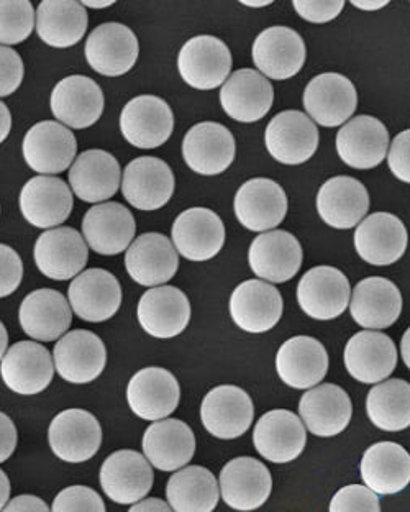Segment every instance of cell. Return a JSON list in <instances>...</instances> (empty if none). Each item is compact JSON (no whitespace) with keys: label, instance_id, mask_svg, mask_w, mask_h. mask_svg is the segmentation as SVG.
<instances>
[{"label":"cell","instance_id":"1","mask_svg":"<svg viewBox=\"0 0 410 512\" xmlns=\"http://www.w3.org/2000/svg\"><path fill=\"white\" fill-rule=\"evenodd\" d=\"M232 53L222 40L210 35H199L184 43L179 51L178 69L184 83L212 91L224 86L232 71Z\"/></svg>","mask_w":410,"mask_h":512},{"label":"cell","instance_id":"2","mask_svg":"<svg viewBox=\"0 0 410 512\" xmlns=\"http://www.w3.org/2000/svg\"><path fill=\"white\" fill-rule=\"evenodd\" d=\"M319 142V130L314 120L299 110H284L274 115L266 127V150L283 165L306 163L315 155Z\"/></svg>","mask_w":410,"mask_h":512},{"label":"cell","instance_id":"3","mask_svg":"<svg viewBox=\"0 0 410 512\" xmlns=\"http://www.w3.org/2000/svg\"><path fill=\"white\" fill-rule=\"evenodd\" d=\"M176 179L166 161L142 156L128 163L123 171L122 192L130 206L138 211H158L174 194Z\"/></svg>","mask_w":410,"mask_h":512},{"label":"cell","instance_id":"4","mask_svg":"<svg viewBox=\"0 0 410 512\" xmlns=\"http://www.w3.org/2000/svg\"><path fill=\"white\" fill-rule=\"evenodd\" d=\"M86 60L96 73L119 78L137 64L140 45L135 33L123 23H102L87 38Z\"/></svg>","mask_w":410,"mask_h":512},{"label":"cell","instance_id":"5","mask_svg":"<svg viewBox=\"0 0 410 512\" xmlns=\"http://www.w3.org/2000/svg\"><path fill=\"white\" fill-rule=\"evenodd\" d=\"M302 102L314 124L327 128L340 127L355 114L358 92L347 76L324 73L310 79Z\"/></svg>","mask_w":410,"mask_h":512},{"label":"cell","instance_id":"6","mask_svg":"<svg viewBox=\"0 0 410 512\" xmlns=\"http://www.w3.org/2000/svg\"><path fill=\"white\" fill-rule=\"evenodd\" d=\"M351 286L347 276L333 266H315L297 286V302L306 316L332 320L350 306Z\"/></svg>","mask_w":410,"mask_h":512},{"label":"cell","instance_id":"7","mask_svg":"<svg viewBox=\"0 0 410 512\" xmlns=\"http://www.w3.org/2000/svg\"><path fill=\"white\" fill-rule=\"evenodd\" d=\"M174 114L168 102L156 96H138L120 114V132L133 147L153 150L168 142Z\"/></svg>","mask_w":410,"mask_h":512},{"label":"cell","instance_id":"8","mask_svg":"<svg viewBox=\"0 0 410 512\" xmlns=\"http://www.w3.org/2000/svg\"><path fill=\"white\" fill-rule=\"evenodd\" d=\"M23 158L41 176L68 170L78 151L74 133L60 122L45 120L28 130L23 138Z\"/></svg>","mask_w":410,"mask_h":512},{"label":"cell","instance_id":"9","mask_svg":"<svg viewBox=\"0 0 410 512\" xmlns=\"http://www.w3.org/2000/svg\"><path fill=\"white\" fill-rule=\"evenodd\" d=\"M251 56L256 68L268 79L286 81L306 64V43L289 27H269L256 37Z\"/></svg>","mask_w":410,"mask_h":512},{"label":"cell","instance_id":"10","mask_svg":"<svg viewBox=\"0 0 410 512\" xmlns=\"http://www.w3.org/2000/svg\"><path fill=\"white\" fill-rule=\"evenodd\" d=\"M255 417V406L246 391L232 384H224L209 391L201 406L205 429L217 439L232 440L242 437L250 429Z\"/></svg>","mask_w":410,"mask_h":512},{"label":"cell","instance_id":"11","mask_svg":"<svg viewBox=\"0 0 410 512\" xmlns=\"http://www.w3.org/2000/svg\"><path fill=\"white\" fill-rule=\"evenodd\" d=\"M48 440L53 453L63 462H87L101 448V424L91 412L68 409L51 421Z\"/></svg>","mask_w":410,"mask_h":512},{"label":"cell","instance_id":"12","mask_svg":"<svg viewBox=\"0 0 410 512\" xmlns=\"http://www.w3.org/2000/svg\"><path fill=\"white\" fill-rule=\"evenodd\" d=\"M127 399L135 416L143 421H163L178 409L181 388L171 371L150 366L132 376Z\"/></svg>","mask_w":410,"mask_h":512},{"label":"cell","instance_id":"13","mask_svg":"<svg viewBox=\"0 0 410 512\" xmlns=\"http://www.w3.org/2000/svg\"><path fill=\"white\" fill-rule=\"evenodd\" d=\"M55 375V362L50 352L37 342H17L9 348L0 363V376L5 386L22 396H33L50 386Z\"/></svg>","mask_w":410,"mask_h":512},{"label":"cell","instance_id":"14","mask_svg":"<svg viewBox=\"0 0 410 512\" xmlns=\"http://www.w3.org/2000/svg\"><path fill=\"white\" fill-rule=\"evenodd\" d=\"M171 237L179 255L202 263L219 255L224 247L225 225L214 211L192 207L174 220Z\"/></svg>","mask_w":410,"mask_h":512},{"label":"cell","instance_id":"15","mask_svg":"<svg viewBox=\"0 0 410 512\" xmlns=\"http://www.w3.org/2000/svg\"><path fill=\"white\" fill-rule=\"evenodd\" d=\"M283 296L273 284L248 279L235 288L230 298V316L238 329L263 334L274 329L283 317Z\"/></svg>","mask_w":410,"mask_h":512},{"label":"cell","instance_id":"16","mask_svg":"<svg viewBox=\"0 0 410 512\" xmlns=\"http://www.w3.org/2000/svg\"><path fill=\"white\" fill-rule=\"evenodd\" d=\"M73 191L63 179L37 176L20 192V211L28 224L37 229H58L73 212Z\"/></svg>","mask_w":410,"mask_h":512},{"label":"cell","instance_id":"17","mask_svg":"<svg viewBox=\"0 0 410 512\" xmlns=\"http://www.w3.org/2000/svg\"><path fill=\"white\" fill-rule=\"evenodd\" d=\"M220 494L225 504L235 511L260 509L273 490L268 468L251 457L233 458L220 471Z\"/></svg>","mask_w":410,"mask_h":512},{"label":"cell","instance_id":"18","mask_svg":"<svg viewBox=\"0 0 410 512\" xmlns=\"http://www.w3.org/2000/svg\"><path fill=\"white\" fill-rule=\"evenodd\" d=\"M89 260V248L78 230L58 227L46 230L35 243V263L41 275L68 281L81 275Z\"/></svg>","mask_w":410,"mask_h":512},{"label":"cell","instance_id":"19","mask_svg":"<svg viewBox=\"0 0 410 512\" xmlns=\"http://www.w3.org/2000/svg\"><path fill=\"white\" fill-rule=\"evenodd\" d=\"M51 112L68 128L84 130L101 119L104 112V92L94 79L68 76L61 79L51 92Z\"/></svg>","mask_w":410,"mask_h":512},{"label":"cell","instance_id":"20","mask_svg":"<svg viewBox=\"0 0 410 512\" xmlns=\"http://www.w3.org/2000/svg\"><path fill=\"white\" fill-rule=\"evenodd\" d=\"M233 209L245 229L271 232L286 217V192L273 179H250L238 189Z\"/></svg>","mask_w":410,"mask_h":512},{"label":"cell","instance_id":"21","mask_svg":"<svg viewBox=\"0 0 410 512\" xmlns=\"http://www.w3.org/2000/svg\"><path fill=\"white\" fill-rule=\"evenodd\" d=\"M235 138L217 122H201L186 133L183 156L186 165L202 176H217L227 171L235 160Z\"/></svg>","mask_w":410,"mask_h":512},{"label":"cell","instance_id":"22","mask_svg":"<svg viewBox=\"0 0 410 512\" xmlns=\"http://www.w3.org/2000/svg\"><path fill=\"white\" fill-rule=\"evenodd\" d=\"M153 481L150 462L133 450L112 453L101 468L102 490L117 504L140 503L153 488Z\"/></svg>","mask_w":410,"mask_h":512},{"label":"cell","instance_id":"23","mask_svg":"<svg viewBox=\"0 0 410 512\" xmlns=\"http://www.w3.org/2000/svg\"><path fill=\"white\" fill-rule=\"evenodd\" d=\"M137 232L132 212L119 202H104L89 209L82 220V234L91 250L104 256L130 248Z\"/></svg>","mask_w":410,"mask_h":512},{"label":"cell","instance_id":"24","mask_svg":"<svg viewBox=\"0 0 410 512\" xmlns=\"http://www.w3.org/2000/svg\"><path fill=\"white\" fill-rule=\"evenodd\" d=\"M407 229L389 212L366 217L355 230V250L368 265L389 266L401 260L407 250Z\"/></svg>","mask_w":410,"mask_h":512},{"label":"cell","instance_id":"25","mask_svg":"<svg viewBox=\"0 0 410 512\" xmlns=\"http://www.w3.org/2000/svg\"><path fill=\"white\" fill-rule=\"evenodd\" d=\"M53 362L64 381L73 384L91 383L104 371L107 350L96 334L89 330H73L56 342Z\"/></svg>","mask_w":410,"mask_h":512},{"label":"cell","instance_id":"26","mask_svg":"<svg viewBox=\"0 0 410 512\" xmlns=\"http://www.w3.org/2000/svg\"><path fill=\"white\" fill-rule=\"evenodd\" d=\"M125 268L135 283L146 288H158L178 273V250L163 234L150 232L140 235L127 250Z\"/></svg>","mask_w":410,"mask_h":512},{"label":"cell","instance_id":"27","mask_svg":"<svg viewBox=\"0 0 410 512\" xmlns=\"http://www.w3.org/2000/svg\"><path fill=\"white\" fill-rule=\"evenodd\" d=\"M389 132L386 125L371 115L348 120L337 133L338 156L355 170H373L388 156Z\"/></svg>","mask_w":410,"mask_h":512},{"label":"cell","instance_id":"28","mask_svg":"<svg viewBox=\"0 0 410 512\" xmlns=\"http://www.w3.org/2000/svg\"><path fill=\"white\" fill-rule=\"evenodd\" d=\"M69 304L74 314L86 322H105L122 306L119 279L102 268L82 271L68 289Z\"/></svg>","mask_w":410,"mask_h":512},{"label":"cell","instance_id":"29","mask_svg":"<svg viewBox=\"0 0 410 512\" xmlns=\"http://www.w3.org/2000/svg\"><path fill=\"white\" fill-rule=\"evenodd\" d=\"M345 368L356 381L376 384L392 375L397 366L396 343L378 330H363L348 340L343 353Z\"/></svg>","mask_w":410,"mask_h":512},{"label":"cell","instance_id":"30","mask_svg":"<svg viewBox=\"0 0 410 512\" xmlns=\"http://www.w3.org/2000/svg\"><path fill=\"white\" fill-rule=\"evenodd\" d=\"M138 322L155 339H173L183 334L191 320V302L181 289L158 286L138 302Z\"/></svg>","mask_w":410,"mask_h":512},{"label":"cell","instance_id":"31","mask_svg":"<svg viewBox=\"0 0 410 512\" xmlns=\"http://www.w3.org/2000/svg\"><path fill=\"white\" fill-rule=\"evenodd\" d=\"M248 263L258 278L269 283H286L301 270V243L286 230L265 232L251 243Z\"/></svg>","mask_w":410,"mask_h":512},{"label":"cell","instance_id":"32","mask_svg":"<svg viewBox=\"0 0 410 512\" xmlns=\"http://www.w3.org/2000/svg\"><path fill=\"white\" fill-rule=\"evenodd\" d=\"M274 89L255 69H238L220 89V104L230 119L253 124L273 107Z\"/></svg>","mask_w":410,"mask_h":512},{"label":"cell","instance_id":"33","mask_svg":"<svg viewBox=\"0 0 410 512\" xmlns=\"http://www.w3.org/2000/svg\"><path fill=\"white\" fill-rule=\"evenodd\" d=\"M253 444L268 462H292L306 448V426L294 412L286 409L266 412L256 424Z\"/></svg>","mask_w":410,"mask_h":512},{"label":"cell","instance_id":"34","mask_svg":"<svg viewBox=\"0 0 410 512\" xmlns=\"http://www.w3.org/2000/svg\"><path fill=\"white\" fill-rule=\"evenodd\" d=\"M368 211V189L351 176L328 179L317 194L320 219L333 229H353L366 219Z\"/></svg>","mask_w":410,"mask_h":512},{"label":"cell","instance_id":"35","mask_svg":"<svg viewBox=\"0 0 410 512\" xmlns=\"http://www.w3.org/2000/svg\"><path fill=\"white\" fill-rule=\"evenodd\" d=\"M19 320L23 332L30 339L53 342L68 332L73 322V311L60 291L37 289L23 299Z\"/></svg>","mask_w":410,"mask_h":512},{"label":"cell","instance_id":"36","mask_svg":"<svg viewBox=\"0 0 410 512\" xmlns=\"http://www.w3.org/2000/svg\"><path fill=\"white\" fill-rule=\"evenodd\" d=\"M276 371L281 381L291 388H315L327 375V350L314 337H292L278 350Z\"/></svg>","mask_w":410,"mask_h":512},{"label":"cell","instance_id":"37","mask_svg":"<svg viewBox=\"0 0 410 512\" xmlns=\"http://www.w3.org/2000/svg\"><path fill=\"white\" fill-rule=\"evenodd\" d=\"M122 181L119 161L105 150H87L74 160L69 184L82 202L99 204L119 191Z\"/></svg>","mask_w":410,"mask_h":512},{"label":"cell","instance_id":"38","mask_svg":"<svg viewBox=\"0 0 410 512\" xmlns=\"http://www.w3.org/2000/svg\"><path fill=\"white\" fill-rule=\"evenodd\" d=\"M299 414L310 434L335 437L350 424L353 406L345 389L337 384H319L302 396Z\"/></svg>","mask_w":410,"mask_h":512},{"label":"cell","instance_id":"39","mask_svg":"<svg viewBox=\"0 0 410 512\" xmlns=\"http://www.w3.org/2000/svg\"><path fill=\"white\" fill-rule=\"evenodd\" d=\"M350 312L363 329H388L401 316V291L386 278L363 279L351 293Z\"/></svg>","mask_w":410,"mask_h":512},{"label":"cell","instance_id":"40","mask_svg":"<svg viewBox=\"0 0 410 512\" xmlns=\"http://www.w3.org/2000/svg\"><path fill=\"white\" fill-rule=\"evenodd\" d=\"M143 452L146 460L158 470L178 471L194 457L196 437L186 422L163 419L145 430Z\"/></svg>","mask_w":410,"mask_h":512},{"label":"cell","instance_id":"41","mask_svg":"<svg viewBox=\"0 0 410 512\" xmlns=\"http://www.w3.org/2000/svg\"><path fill=\"white\" fill-rule=\"evenodd\" d=\"M361 478L376 494L401 493L410 483L409 452L394 442L374 444L361 460Z\"/></svg>","mask_w":410,"mask_h":512},{"label":"cell","instance_id":"42","mask_svg":"<svg viewBox=\"0 0 410 512\" xmlns=\"http://www.w3.org/2000/svg\"><path fill=\"white\" fill-rule=\"evenodd\" d=\"M86 7L76 0H43L37 9L38 37L53 48H69L81 42L87 30Z\"/></svg>","mask_w":410,"mask_h":512},{"label":"cell","instance_id":"43","mask_svg":"<svg viewBox=\"0 0 410 512\" xmlns=\"http://www.w3.org/2000/svg\"><path fill=\"white\" fill-rule=\"evenodd\" d=\"M166 498L174 512H214L220 486L207 468L187 467L169 478Z\"/></svg>","mask_w":410,"mask_h":512},{"label":"cell","instance_id":"44","mask_svg":"<svg viewBox=\"0 0 410 512\" xmlns=\"http://www.w3.org/2000/svg\"><path fill=\"white\" fill-rule=\"evenodd\" d=\"M369 421L384 432L410 427V383L388 380L376 384L366 398Z\"/></svg>","mask_w":410,"mask_h":512},{"label":"cell","instance_id":"45","mask_svg":"<svg viewBox=\"0 0 410 512\" xmlns=\"http://www.w3.org/2000/svg\"><path fill=\"white\" fill-rule=\"evenodd\" d=\"M37 12L28 0H0V45H19L32 35Z\"/></svg>","mask_w":410,"mask_h":512},{"label":"cell","instance_id":"46","mask_svg":"<svg viewBox=\"0 0 410 512\" xmlns=\"http://www.w3.org/2000/svg\"><path fill=\"white\" fill-rule=\"evenodd\" d=\"M328 512H381V506L368 486L348 485L333 496Z\"/></svg>","mask_w":410,"mask_h":512},{"label":"cell","instance_id":"47","mask_svg":"<svg viewBox=\"0 0 410 512\" xmlns=\"http://www.w3.org/2000/svg\"><path fill=\"white\" fill-rule=\"evenodd\" d=\"M51 512H105V506L92 488L69 486L56 496Z\"/></svg>","mask_w":410,"mask_h":512},{"label":"cell","instance_id":"48","mask_svg":"<svg viewBox=\"0 0 410 512\" xmlns=\"http://www.w3.org/2000/svg\"><path fill=\"white\" fill-rule=\"evenodd\" d=\"M23 263L19 253L0 243V299L14 294L22 284Z\"/></svg>","mask_w":410,"mask_h":512},{"label":"cell","instance_id":"49","mask_svg":"<svg viewBox=\"0 0 410 512\" xmlns=\"http://www.w3.org/2000/svg\"><path fill=\"white\" fill-rule=\"evenodd\" d=\"M23 61L17 51L0 45V97L12 96L23 81Z\"/></svg>","mask_w":410,"mask_h":512},{"label":"cell","instance_id":"50","mask_svg":"<svg viewBox=\"0 0 410 512\" xmlns=\"http://www.w3.org/2000/svg\"><path fill=\"white\" fill-rule=\"evenodd\" d=\"M292 7L307 22L327 23L332 22V20L337 19L338 15L342 14L345 2L343 0H319V2L294 0Z\"/></svg>","mask_w":410,"mask_h":512},{"label":"cell","instance_id":"51","mask_svg":"<svg viewBox=\"0 0 410 512\" xmlns=\"http://www.w3.org/2000/svg\"><path fill=\"white\" fill-rule=\"evenodd\" d=\"M389 147V170L399 181L410 184V128L399 133Z\"/></svg>","mask_w":410,"mask_h":512},{"label":"cell","instance_id":"52","mask_svg":"<svg viewBox=\"0 0 410 512\" xmlns=\"http://www.w3.org/2000/svg\"><path fill=\"white\" fill-rule=\"evenodd\" d=\"M17 427L7 414L0 412V463L9 460L17 448Z\"/></svg>","mask_w":410,"mask_h":512},{"label":"cell","instance_id":"53","mask_svg":"<svg viewBox=\"0 0 410 512\" xmlns=\"http://www.w3.org/2000/svg\"><path fill=\"white\" fill-rule=\"evenodd\" d=\"M2 512H51L43 499L32 496V494H22L12 499Z\"/></svg>","mask_w":410,"mask_h":512},{"label":"cell","instance_id":"54","mask_svg":"<svg viewBox=\"0 0 410 512\" xmlns=\"http://www.w3.org/2000/svg\"><path fill=\"white\" fill-rule=\"evenodd\" d=\"M128 512H174L168 503H164L161 499L151 498L143 499L140 503L135 504Z\"/></svg>","mask_w":410,"mask_h":512},{"label":"cell","instance_id":"55","mask_svg":"<svg viewBox=\"0 0 410 512\" xmlns=\"http://www.w3.org/2000/svg\"><path fill=\"white\" fill-rule=\"evenodd\" d=\"M10 128H12V115L9 107L4 102H0V143H4L9 137Z\"/></svg>","mask_w":410,"mask_h":512},{"label":"cell","instance_id":"56","mask_svg":"<svg viewBox=\"0 0 410 512\" xmlns=\"http://www.w3.org/2000/svg\"><path fill=\"white\" fill-rule=\"evenodd\" d=\"M10 498V481L9 476L0 470V512L4 511L5 504Z\"/></svg>","mask_w":410,"mask_h":512},{"label":"cell","instance_id":"57","mask_svg":"<svg viewBox=\"0 0 410 512\" xmlns=\"http://www.w3.org/2000/svg\"><path fill=\"white\" fill-rule=\"evenodd\" d=\"M388 4L389 0H381V2H360V0H353V2H351V5L356 7V9L371 10V12H373V10L383 9V7H386Z\"/></svg>","mask_w":410,"mask_h":512},{"label":"cell","instance_id":"58","mask_svg":"<svg viewBox=\"0 0 410 512\" xmlns=\"http://www.w3.org/2000/svg\"><path fill=\"white\" fill-rule=\"evenodd\" d=\"M401 355L402 360H404V363H406L407 368L410 370V327L406 330V334L402 335Z\"/></svg>","mask_w":410,"mask_h":512},{"label":"cell","instance_id":"59","mask_svg":"<svg viewBox=\"0 0 410 512\" xmlns=\"http://www.w3.org/2000/svg\"><path fill=\"white\" fill-rule=\"evenodd\" d=\"M7 343H9V334L5 325L0 322V360L4 358L5 350H7Z\"/></svg>","mask_w":410,"mask_h":512},{"label":"cell","instance_id":"60","mask_svg":"<svg viewBox=\"0 0 410 512\" xmlns=\"http://www.w3.org/2000/svg\"><path fill=\"white\" fill-rule=\"evenodd\" d=\"M84 7H89V9H105V7H110V5H114V0H107V2H87V0H82L81 2Z\"/></svg>","mask_w":410,"mask_h":512},{"label":"cell","instance_id":"61","mask_svg":"<svg viewBox=\"0 0 410 512\" xmlns=\"http://www.w3.org/2000/svg\"><path fill=\"white\" fill-rule=\"evenodd\" d=\"M271 4H273L271 0H265V2H242V5H246V7H253V9H258V7H266V5Z\"/></svg>","mask_w":410,"mask_h":512}]
</instances>
